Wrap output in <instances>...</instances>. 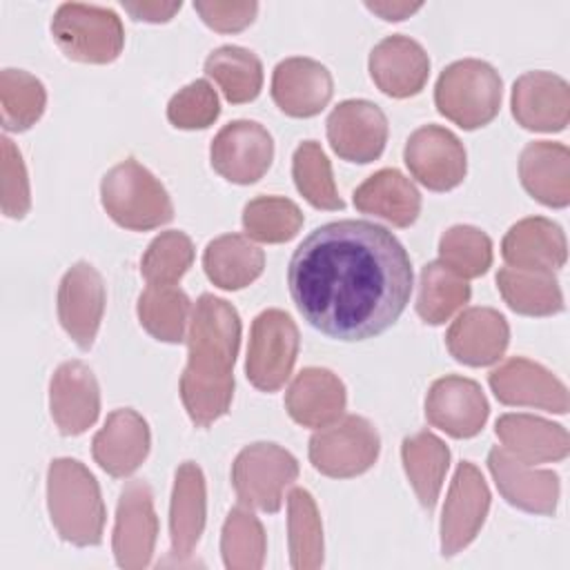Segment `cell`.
Wrapping results in <instances>:
<instances>
[{"label": "cell", "instance_id": "6da1fadb", "mask_svg": "<svg viewBox=\"0 0 570 570\" xmlns=\"http://www.w3.org/2000/svg\"><path fill=\"white\" fill-rule=\"evenodd\" d=\"M412 261L401 240L372 220L345 218L312 229L287 265L301 316L334 341H367L392 327L410 303Z\"/></svg>", "mask_w": 570, "mask_h": 570}, {"label": "cell", "instance_id": "7a4b0ae2", "mask_svg": "<svg viewBox=\"0 0 570 570\" xmlns=\"http://www.w3.org/2000/svg\"><path fill=\"white\" fill-rule=\"evenodd\" d=\"M240 316L220 296L203 294L187 327V365L180 374V401L198 428H209L229 412L234 363L240 347Z\"/></svg>", "mask_w": 570, "mask_h": 570}, {"label": "cell", "instance_id": "3957f363", "mask_svg": "<svg viewBox=\"0 0 570 570\" xmlns=\"http://www.w3.org/2000/svg\"><path fill=\"white\" fill-rule=\"evenodd\" d=\"M47 510L51 525L67 543L98 546L105 532V501L96 476L78 459L60 456L47 470Z\"/></svg>", "mask_w": 570, "mask_h": 570}, {"label": "cell", "instance_id": "277c9868", "mask_svg": "<svg viewBox=\"0 0 570 570\" xmlns=\"http://www.w3.org/2000/svg\"><path fill=\"white\" fill-rule=\"evenodd\" d=\"M100 203L118 227L131 232H149L174 218L165 185L136 158L120 160L102 176Z\"/></svg>", "mask_w": 570, "mask_h": 570}, {"label": "cell", "instance_id": "5b68a950", "mask_svg": "<svg viewBox=\"0 0 570 570\" xmlns=\"http://www.w3.org/2000/svg\"><path fill=\"white\" fill-rule=\"evenodd\" d=\"M501 98L503 80L499 71L479 58L448 65L434 87L439 114L468 131L492 122L501 109Z\"/></svg>", "mask_w": 570, "mask_h": 570}, {"label": "cell", "instance_id": "8992f818", "mask_svg": "<svg viewBox=\"0 0 570 570\" xmlns=\"http://www.w3.org/2000/svg\"><path fill=\"white\" fill-rule=\"evenodd\" d=\"M51 36L58 49L76 62L109 65L125 47V27L109 7L65 2L51 18Z\"/></svg>", "mask_w": 570, "mask_h": 570}, {"label": "cell", "instance_id": "52a82bcc", "mask_svg": "<svg viewBox=\"0 0 570 570\" xmlns=\"http://www.w3.org/2000/svg\"><path fill=\"white\" fill-rule=\"evenodd\" d=\"M298 479L296 456L278 443L245 445L232 463V485L238 501L261 512H278L285 490Z\"/></svg>", "mask_w": 570, "mask_h": 570}, {"label": "cell", "instance_id": "ba28073f", "mask_svg": "<svg viewBox=\"0 0 570 570\" xmlns=\"http://www.w3.org/2000/svg\"><path fill=\"white\" fill-rule=\"evenodd\" d=\"M381 452V436L372 421L345 414L316 430L307 445L309 463L332 479H352L367 472Z\"/></svg>", "mask_w": 570, "mask_h": 570}, {"label": "cell", "instance_id": "9c48e42d", "mask_svg": "<svg viewBox=\"0 0 570 570\" xmlns=\"http://www.w3.org/2000/svg\"><path fill=\"white\" fill-rule=\"evenodd\" d=\"M301 347V334L294 318L278 309H263L249 330L245 358L247 381L261 392H276L289 379Z\"/></svg>", "mask_w": 570, "mask_h": 570}, {"label": "cell", "instance_id": "30bf717a", "mask_svg": "<svg viewBox=\"0 0 570 570\" xmlns=\"http://www.w3.org/2000/svg\"><path fill=\"white\" fill-rule=\"evenodd\" d=\"M490 488L481 470L470 461H461L452 476L439 525L443 557L459 554L476 539L490 512Z\"/></svg>", "mask_w": 570, "mask_h": 570}, {"label": "cell", "instance_id": "8fae6325", "mask_svg": "<svg viewBox=\"0 0 570 570\" xmlns=\"http://www.w3.org/2000/svg\"><path fill=\"white\" fill-rule=\"evenodd\" d=\"M158 539V517L154 510V492L142 479L122 485L116 523L111 534V550L116 563L125 570H142L149 566Z\"/></svg>", "mask_w": 570, "mask_h": 570}, {"label": "cell", "instance_id": "7c38bea8", "mask_svg": "<svg viewBox=\"0 0 570 570\" xmlns=\"http://www.w3.org/2000/svg\"><path fill=\"white\" fill-rule=\"evenodd\" d=\"M403 160L410 174L432 191L459 187L468 174V154L459 136L441 125L414 129L405 142Z\"/></svg>", "mask_w": 570, "mask_h": 570}, {"label": "cell", "instance_id": "4fadbf2b", "mask_svg": "<svg viewBox=\"0 0 570 570\" xmlns=\"http://www.w3.org/2000/svg\"><path fill=\"white\" fill-rule=\"evenodd\" d=\"M272 160V134L256 120L227 122L209 145V163L214 171L234 185H252L261 180Z\"/></svg>", "mask_w": 570, "mask_h": 570}, {"label": "cell", "instance_id": "5bb4252c", "mask_svg": "<svg viewBox=\"0 0 570 570\" xmlns=\"http://www.w3.org/2000/svg\"><path fill=\"white\" fill-rule=\"evenodd\" d=\"M107 289L100 272L87 263H73L58 285V321L67 336L80 347L91 350L102 323Z\"/></svg>", "mask_w": 570, "mask_h": 570}, {"label": "cell", "instance_id": "9a60e30c", "mask_svg": "<svg viewBox=\"0 0 570 570\" xmlns=\"http://www.w3.org/2000/svg\"><path fill=\"white\" fill-rule=\"evenodd\" d=\"M497 401L514 407H537L552 414H566L570 396L566 383L546 365L525 356H512L488 374Z\"/></svg>", "mask_w": 570, "mask_h": 570}, {"label": "cell", "instance_id": "2e32d148", "mask_svg": "<svg viewBox=\"0 0 570 570\" xmlns=\"http://www.w3.org/2000/svg\"><path fill=\"white\" fill-rule=\"evenodd\" d=\"M325 125L332 151L347 163H372L385 149L390 131L387 118L372 100L350 98L338 102Z\"/></svg>", "mask_w": 570, "mask_h": 570}, {"label": "cell", "instance_id": "e0dca14e", "mask_svg": "<svg viewBox=\"0 0 570 570\" xmlns=\"http://www.w3.org/2000/svg\"><path fill=\"white\" fill-rule=\"evenodd\" d=\"M490 414L481 385L468 376L448 374L436 379L425 394V419L452 439L476 436Z\"/></svg>", "mask_w": 570, "mask_h": 570}, {"label": "cell", "instance_id": "ac0fdd59", "mask_svg": "<svg viewBox=\"0 0 570 570\" xmlns=\"http://www.w3.org/2000/svg\"><path fill=\"white\" fill-rule=\"evenodd\" d=\"M49 412L62 436L87 432L100 414V385L82 361H65L49 381Z\"/></svg>", "mask_w": 570, "mask_h": 570}, {"label": "cell", "instance_id": "d6986e66", "mask_svg": "<svg viewBox=\"0 0 570 570\" xmlns=\"http://www.w3.org/2000/svg\"><path fill=\"white\" fill-rule=\"evenodd\" d=\"M488 470L494 479L499 494L512 508L541 517H552L557 512L561 494L557 472L537 470L534 465L514 459L499 445L488 452Z\"/></svg>", "mask_w": 570, "mask_h": 570}, {"label": "cell", "instance_id": "ffe728a7", "mask_svg": "<svg viewBox=\"0 0 570 570\" xmlns=\"http://www.w3.org/2000/svg\"><path fill=\"white\" fill-rule=\"evenodd\" d=\"M510 109L523 129L563 131L570 122V87L552 71H525L512 85Z\"/></svg>", "mask_w": 570, "mask_h": 570}, {"label": "cell", "instance_id": "44dd1931", "mask_svg": "<svg viewBox=\"0 0 570 570\" xmlns=\"http://www.w3.org/2000/svg\"><path fill=\"white\" fill-rule=\"evenodd\" d=\"M334 94L330 69L307 56L281 60L272 73V100L292 118H312L321 114Z\"/></svg>", "mask_w": 570, "mask_h": 570}, {"label": "cell", "instance_id": "7402d4cb", "mask_svg": "<svg viewBox=\"0 0 570 570\" xmlns=\"http://www.w3.org/2000/svg\"><path fill=\"white\" fill-rule=\"evenodd\" d=\"M149 448V425L142 414L131 407H118L109 412L91 441L94 461L114 479L134 474L147 459Z\"/></svg>", "mask_w": 570, "mask_h": 570}, {"label": "cell", "instance_id": "603a6c76", "mask_svg": "<svg viewBox=\"0 0 570 570\" xmlns=\"http://www.w3.org/2000/svg\"><path fill=\"white\" fill-rule=\"evenodd\" d=\"M370 78L390 98L416 96L430 76V58L421 42L392 33L374 45L367 58Z\"/></svg>", "mask_w": 570, "mask_h": 570}, {"label": "cell", "instance_id": "cb8c5ba5", "mask_svg": "<svg viewBox=\"0 0 570 570\" xmlns=\"http://www.w3.org/2000/svg\"><path fill=\"white\" fill-rule=\"evenodd\" d=\"M510 343V325L494 307L463 309L445 334V347L454 361L470 367L497 363Z\"/></svg>", "mask_w": 570, "mask_h": 570}, {"label": "cell", "instance_id": "d4e9b609", "mask_svg": "<svg viewBox=\"0 0 570 570\" xmlns=\"http://www.w3.org/2000/svg\"><path fill=\"white\" fill-rule=\"evenodd\" d=\"M207 521V485L198 463L183 461L174 474L169 501V541L171 557L189 561Z\"/></svg>", "mask_w": 570, "mask_h": 570}, {"label": "cell", "instance_id": "484cf974", "mask_svg": "<svg viewBox=\"0 0 570 570\" xmlns=\"http://www.w3.org/2000/svg\"><path fill=\"white\" fill-rule=\"evenodd\" d=\"M345 405V383L327 367H303L285 392V410L303 428H325L338 421Z\"/></svg>", "mask_w": 570, "mask_h": 570}, {"label": "cell", "instance_id": "4316f807", "mask_svg": "<svg viewBox=\"0 0 570 570\" xmlns=\"http://www.w3.org/2000/svg\"><path fill=\"white\" fill-rule=\"evenodd\" d=\"M494 432L503 443L501 448L528 465L557 463L570 452L568 430L534 414H501L494 423Z\"/></svg>", "mask_w": 570, "mask_h": 570}, {"label": "cell", "instance_id": "83f0119b", "mask_svg": "<svg viewBox=\"0 0 570 570\" xmlns=\"http://www.w3.org/2000/svg\"><path fill=\"white\" fill-rule=\"evenodd\" d=\"M501 256L510 267L554 272L568 258L566 234L561 225L546 216L521 218L505 232Z\"/></svg>", "mask_w": 570, "mask_h": 570}, {"label": "cell", "instance_id": "f1b7e54d", "mask_svg": "<svg viewBox=\"0 0 570 570\" xmlns=\"http://www.w3.org/2000/svg\"><path fill=\"white\" fill-rule=\"evenodd\" d=\"M519 178L541 205L563 209L570 203V149L563 142L532 140L521 149Z\"/></svg>", "mask_w": 570, "mask_h": 570}, {"label": "cell", "instance_id": "f546056e", "mask_svg": "<svg viewBox=\"0 0 570 570\" xmlns=\"http://www.w3.org/2000/svg\"><path fill=\"white\" fill-rule=\"evenodd\" d=\"M361 214L387 220L394 227H410L421 214V191L394 167H385L367 176L352 196Z\"/></svg>", "mask_w": 570, "mask_h": 570}, {"label": "cell", "instance_id": "4dcf8cb0", "mask_svg": "<svg viewBox=\"0 0 570 570\" xmlns=\"http://www.w3.org/2000/svg\"><path fill=\"white\" fill-rule=\"evenodd\" d=\"M265 267V254L243 234H223L207 243L203 269L207 278L227 292L252 285Z\"/></svg>", "mask_w": 570, "mask_h": 570}, {"label": "cell", "instance_id": "1f68e13d", "mask_svg": "<svg viewBox=\"0 0 570 570\" xmlns=\"http://www.w3.org/2000/svg\"><path fill=\"white\" fill-rule=\"evenodd\" d=\"M401 461L419 503L428 512L434 510L450 468V448L436 434L421 430L403 439Z\"/></svg>", "mask_w": 570, "mask_h": 570}, {"label": "cell", "instance_id": "d6a6232c", "mask_svg": "<svg viewBox=\"0 0 570 570\" xmlns=\"http://www.w3.org/2000/svg\"><path fill=\"white\" fill-rule=\"evenodd\" d=\"M497 289L505 305L523 316H554L563 312V292L554 272L501 267Z\"/></svg>", "mask_w": 570, "mask_h": 570}, {"label": "cell", "instance_id": "836d02e7", "mask_svg": "<svg viewBox=\"0 0 570 570\" xmlns=\"http://www.w3.org/2000/svg\"><path fill=\"white\" fill-rule=\"evenodd\" d=\"M191 309L189 296L178 285H147L136 303L140 327L163 343L187 338Z\"/></svg>", "mask_w": 570, "mask_h": 570}, {"label": "cell", "instance_id": "e575fe53", "mask_svg": "<svg viewBox=\"0 0 570 570\" xmlns=\"http://www.w3.org/2000/svg\"><path fill=\"white\" fill-rule=\"evenodd\" d=\"M205 73L232 105L252 102L263 89V62L245 47L223 45L205 58Z\"/></svg>", "mask_w": 570, "mask_h": 570}, {"label": "cell", "instance_id": "d590c367", "mask_svg": "<svg viewBox=\"0 0 570 570\" xmlns=\"http://www.w3.org/2000/svg\"><path fill=\"white\" fill-rule=\"evenodd\" d=\"M287 548L294 570L323 566V523L316 501L305 488H292L287 494Z\"/></svg>", "mask_w": 570, "mask_h": 570}, {"label": "cell", "instance_id": "8d00e7d4", "mask_svg": "<svg viewBox=\"0 0 570 570\" xmlns=\"http://www.w3.org/2000/svg\"><path fill=\"white\" fill-rule=\"evenodd\" d=\"M470 294L472 289L465 278L456 276L443 263L432 261L419 276L416 314L428 325H443L470 301Z\"/></svg>", "mask_w": 570, "mask_h": 570}, {"label": "cell", "instance_id": "74e56055", "mask_svg": "<svg viewBox=\"0 0 570 570\" xmlns=\"http://www.w3.org/2000/svg\"><path fill=\"white\" fill-rule=\"evenodd\" d=\"M47 89L40 78L24 69L0 71V111L4 131H27L45 114Z\"/></svg>", "mask_w": 570, "mask_h": 570}, {"label": "cell", "instance_id": "f35d334b", "mask_svg": "<svg viewBox=\"0 0 570 570\" xmlns=\"http://www.w3.org/2000/svg\"><path fill=\"white\" fill-rule=\"evenodd\" d=\"M267 537L261 519L243 503L232 508L220 532V554L227 570H258L265 563Z\"/></svg>", "mask_w": 570, "mask_h": 570}, {"label": "cell", "instance_id": "ab89813d", "mask_svg": "<svg viewBox=\"0 0 570 570\" xmlns=\"http://www.w3.org/2000/svg\"><path fill=\"white\" fill-rule=\"evenodd\" d=\"M292 178L298 194L316 209H343L330 158L316 140H303L292 156Z\"/></svg>", "mask_w": 570, "mask_h": 570}, {"label": "cell", "instance_id": "60d3db41", "mask_svg": "<svg viewBox=\"0 0 570 570\" xmlns=\"http://www.w3.org/2000/svg\"><path fill=\"white\" fill-rule=\"evenodd\" d=\"M243 229L258 243H287L303 227L301 207L285 196H256L243 207Z\"/></svg>", "mask_w": 570, "mask_h": 570}, {"label": "cell", "instance_id": "b9f144b4", "mask_svg": "<svg viewBox=\"0 0 570 570\" xmlns=\"http://www.w3.org/2000/svg\"><path fill=\"white\" fill-rule=\"evenodd\" d=\"M439 263L461 278H479L492 265V240L474 225H452L439 238Z\"/></svg>", "mask_w": 570, "mask_h": 570}, {"label": "cell", "instance_id": "7bdbcfd3", "mask_svg": "<svg viewBox=\"0 0 570 570\" xmlns=\"http://www.w3.org/2000/svg\"><path fill=\"white\" fill-rule=\"evenodd\" d=\"M196 256L191 238L180 229L160 232L140 258V274L149 285H176Z\"/></svg>", "mask_w": 570, "mask_h": 570}, {"label": "cell", "instance_id": "ee69618b", "mask_svg": "<svg viewBox=\"0 0 570 570\" xmlns=\"http://www.w3.org/2000/svg\"><path fill=\"white\" fill-rule=\"evenodd\" d=\"M220 114L216 89L205 80H191L167 102V120L176 129H207Z\"/></svg>", "mask_w": 570, "mask_h": 570}, {"label": "cell", "instance_id": "f6af8a7d", "mask_svg": "<svg viewBox=\"0 0 570 570\" xmlns=\"http://www.w3.org/2000/svg\"><path fill=\"white\" fill-rule=\"evenodd\" d=\"M0 207L7 218H24L31 209L29 174L20 149L11 138L0 140Z\"/></svg>", "mask_w": 570, "mask_h": 570}, {"label": "cell", "instance_id": "bcb514c9", "mask_svg": "<svg viewBox=\"0 0 570 570\" xmlns=\"http://www.w3.org/2000/svg\"><path fill=\"white\" fill-rule=\"evenodd\" d=\"M200 20L218 33H236L249 27L258 13V2H227V0H198L194 2Z\"/></svg>", "mask_w": 570, "mask_h": 570}, {"label": "cell", "instance_id": "7dc6e473", "mask_svg": "<svg viewBox=\"0 0 570 570\" xmlns=\"http://www.w3.org/2000/svg\"><path fill=\"white\" fill-rule=\"evenodd\" d=\"M122 7L134 20L158 24V22L171 20L183 4L180 2H122Z\"/></svg>", "mask_w": 570, "mask_h": 570}, {"label": "cell", "instance_id": "c3c4849f", "mask_svg": "<svg viewBox=\"0 0 570 570\" xmlns=\"http://www.w3.org/2000/svg\"><path fill=\"white\" fill-rule=\"evenodd\" d=\"M365 7L372 13L381 16L383 20L399 22V20H405L412 13H416L423 7V2H365Z\"/></svg>", "mask_w": 570, "mask_h": 570}]
</instances>
